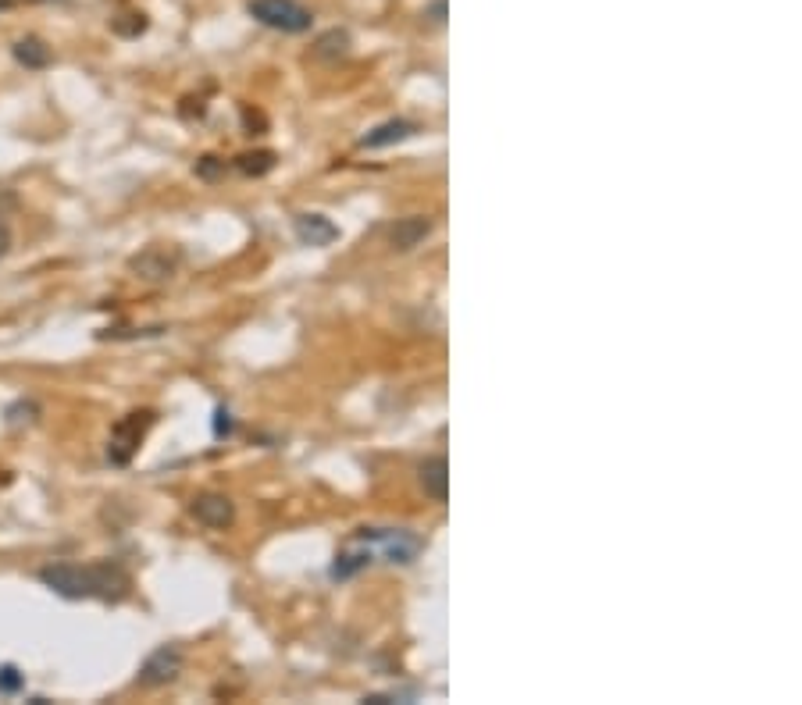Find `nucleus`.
I'll list each match as a JSON object with an SVG mask.
<instances>
[{
	"instance_id": "obj_20",
	"label": "nucleus",
	"mask_w": 802,
	"mask_h": 705,
	"mask_svg": "<svg viewBox=\"0 0 802 705\" xmlns=\"http://www.w3.org/2000/svg\"><path fill=\"white\" fill-rule=\"evenodd\" d=\"M11 243H15V235H11V225L4 218H0V260L11 253Z\"/></svg>"
},
{
	"instance_id": "obj_2",
	"label": "nucleus",
	"mask_w": 802,
	"mask_h": 705,
	"mask_svg": "<svg viewBox=\"0 0 802 705\" xmlns=\"http://www.w3.org/2000/svg\"><path fill=\"white\" fill-rule=\"evenodd\" d=\"M154 410H132L122 421L111 428V438H107V463L111 467H129L132 456L140 453V442L147 438V431L154 428Z\"/></svg>"
},
{
	"instance_id": "obj_14",
	"label": "nucleus",
	"mask_w": 802,
	"mask_h": 705,
	"mask_svg": "<svg viewBox=\"0 0 802 705\" xmlns=\"http://www.w3.org/2000/svg\"><path fill=\"white\" fill-rule=\"evenodd\" d=\"M350 33L346 29H328V33H321L318 40H314L311 54L318 57V61H328V65H336V61H343L346 54H350Z\"/></svg>"
},
{
	"instance_id": "obj_13",
	"label": "nucleus",
	"mask_w": 802,
	"mask_h": 705,
	"mask_svg": "<svg viewBox=\"0 0 802 705\" xmlns=\"http://www.w3.org/2000/svg\"><path fill=\"white\" fill-rule=\"evenodd\" d=\"M11 57H15L22 68H29V72H43V68L54 61V50H50L40 36H25V40H15Z\"/></svg>"
},
{
	"instance_id": "obj_18",
	"label": "nucleus",
	"mask_w": 802,
	"mask_h": 705,
	"mask_svg": "<svg viewBox=\"0 0 802 705\" xmlns=\"http://www.w3.org/2000/svg\"><path fill=\"white\" fill-rule=\"evenodd\" d=\"M197 175L204 182H214V179H221V175H225V161H221V157H200L197 161Z\"/></svg>"
},
{
	"instance_id": "obj_11",
	"label": "nucleus",
	"mask_w": 802,
	"mask_h": 705,
	"mask_svg": "<svg viewBox=\"0 0 802 705\" xmlns=\"http://www.w3.org/2000/svg\"><path fill=\"white\" fill-rule=\"evenodd\" d=\"M418 132H421V125L410 122V118H389V122L375 125L368 136H361L357 146H364V150H385V146H396V143H403V139L418 136Z\"/></svg>"
},
{
	"instance_id": "obj_17",
	"label": "nucleus",
	"mask_w": 802,
	"mask_h": 705,
	"mask_svg": "<svg viewBox=\"0 0 802 705\" xmlns=\"http://www.w3.org/2000/svg\"><path fill=\"white\" fill-rule=\"evenodd\" d=\"M22 688H25L22 670H18V666H11V663L0 666V695H18Z\"/></svg>"
},
{
	"instance_id": "obj_15",
	"label": "nucleus",
	"mask_w": 802,
	"mask_h": 705,
	"mask_svg": "<svg viewBox=\"0 0 802 705\" xmlns=\"http://www.w3.org/2000/svg\"><path fill=\"white\" fill-rule=\"evenodd\" d=\"M275 161H279V157L271 154V150H254V154H239L232 164H236V171L250 175V179H261V175H268V171L275 168Z\"/></svg>"
},
{
	"instance_id": "obj_3",
	"label": "nucleus",
	"mask_w": 802,
	"mask_h": 705,
	"mask_svg": "<svg viewBox=\"0 0 802 705\" xmlns=\"http://www.w3.org/2000/svg\"><path fill=\"white\" fill-rule=\"evenodd\" d=\"M353 542L375 545V549H382L385 560L400 563V567L414 563L421 556V549H425V538L407 531V527H361V531L353 535Z\"/></svg>"
},
{
	"instance_id": "obj_9",
	"label": "nucleus",
	"mask_w": 802,
	"mask_h": 705,
	"mask_svg": "<svg viewBox=\"0 0 802 705\" xmlns=\"http://www.w3.org/2000/svg\"><path fill=\"white\" fill-rule=\"evenodd\" d=\"M432 235V218L428 214H410V218H400L389 225V246L396 253H410L414 246H421Z\"/></svg>"
},
{
	"instance_id": "obj_7",
	"label": "nucleus",
	"mask_w": 802,
	"mask_h": 705,
	"mask_svg": "<svg viewBox=\"0 0 802 705\" xmlns=\"http://www.w3.org/2000/svg\"><path fill=\"white\" fill-rule=\"evenodd\" d=\"M189 513L197 517V524H204L207 531H225V527L236 524V503H232L225 492H200L193 495Z\"/></svg>"
},
{
	"instance_id": "obj_19",
	"label": "nucleus",
	"mask_w": 802,
	"mask_h": 705,
	"mask_svg": "<svg viewBox=\"0 0 802 705\" xmlns=\"http://www.w3.org/2000/svg\"><path fill=\"white\" fill-rule=\"evenodd\" d=\"M232 431H236V424H232L229 406H218V410H214V438H229Z\"/></svg>"
},
{
	"instance_id": "obj_8",
	"label": "nucleus",
	"mask_w": 802,
	"mask_h": 705,
	"mask_svg": "<svg viewBox=\"0 0 802 705\" xmlns=\"http://www.w3.org/2000/svg\"><path fill=\"white\" fill-rule=\"evenodd\" d=\"M293 232L303 246H332L339 239V225L318 211H303L293 218Z\"/></svg>"
},
{
	"instance_id": "obj_12",
	"label": "nucleus",
	"mask_w": 802,
	"mask_h": 705,
	"mask_svg": "<svg viewBox=\"0 0 802 705\" xmlns=\"http://www.w3.org/2000/svg\"><path fill=\"white\" fill-rule=\"evenodd\" d=\"M371 563H375V549H371L368 542H357V549H343L336 560H332V567H328V577H332V581H339V584L353 581V577L364 574Z\"/></svg>"
},
{
	"instance_id": "obj_1",
	"label": "nucleus",
	"mask_w": 802,
	"mask_h": 705,
	"mask_svg": "<svg viewBox=\"0 0 802 705\" xmlns=\"http://www.w3.org/2000/svg\"><path fill=\"white\" fill-rule=\"evenodd\" d=\"M43 588L68 602L100 599V602H125L132 595V577L122 563L97 560V563H47L36 570Z\"/></svg>"
},
{
	"instance_id": "obj_5",
	"label": "nucleus",
	"mask_w": 802,
	"mask_h": 705,
	"mask_svg": "<svg viewBox=\"0 0 802 705\" xmlns=\"http://www.w3.org/2000/svg\"><path fill=\"white\" fill-rule=\"evenodd\" d=\"M182 670H186V652H182L179 645H172V641H164V645H157V649L140 663L136 684H140V688H150V691L168 688V684L179 681Z\"/></svg>"
},
{
	"instance_id": "obj_21",
	"label": "nucleus",
	"mask_w": 802,
	"mask_h": 705,
	"mask_svg": "<svg viewBox=\"0 0 802 705\" xmlns=\"http://www.w3.org/2000/svg\"><path fill=\"white\" fill-rule=\"evenodd\" d=\"M428 15H432V22H442L446 18V0H435L432 8H428Z\"/></svg>"
},
{
	"instance_id": "obj_16",
	"label": "nucleus",
	"mask_w": 802,
	"mask_h": 705,
	"mask_svg": "<svg viewBox=\"0 0 802 705\" xmlns=\"http://www.w3.org/2000/svg\"><path fill=\"white\" fill-rule=\"evenodd\" d=\"M4 417H8V428H33L36 417H40V403L36 399H15L4 410Z\"/></svg>"
},
{
	"instance_id": "obj_10",
	"label": "nucleus",
	"mask_w": 802,
	"mask_h": 705,
	"mask_svg": "<svg viewBox=\"0 0 802 705\" xmlns=\"http://www.w3.org/2000/svg\"><path fill=\"white\" fill-rule=\"evenodd\" d=\"M418 485L432 503L450 499V463H446V456H428L418 463Z\"/></svg>"
},
{
	"instance_id": "obj_6",
	"label": "nucleus",
	"mask_w": 802,
	"mask_h": 705,
	"mask_svg": "<svg viewBox=\"0 0 802 705\" xmlns=\"http://www.w3.org/2000/svg\"><path fill=\"white\" fill-rule=\"evenodd\" d=\"M182 268V253L172 246H147L136 257H129V271L143 282H168Z\"/></svg>"
},
{
	"instance_id": "obj_4",
	"label": "nucleus",
	"mask_w": 802,
	"mask_h": 705,
	"mask_svg": "<svg viewBox=\"0 0 802 705\" xmlns=\"http://www.w3.org/2000/svg\"><path fill=\"white\" fill-rule=\"evenodd\" d=\"M250 18H257L261 25L275 29V33H307L314 22V15L303 8L300 0H250L246 4Z\"/></svg>"
}]
</instances>
